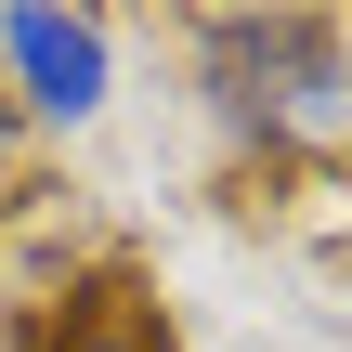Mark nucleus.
Instances as JSON below:
<instances>
[{"instance_id": "obj_2", "label": "nucleus", "mask_w": 352, "mask_h": 352, "mask_svg": "<svg viewBox=\"0 0 352 352\" xmlns=\"http://www.w3.org/2000/svg\"><path fill=\"white\" fill-rule=\"evenodd\" d=\"M13 183H26V131L0 118V209H13Z\"/></svg>"}, {"instance_id": "obj_1", "label": "nucleus", "mask_w": 352, "mask_h": 352, "mask_svg": "<svg viewBox=\"0 0 352 352\" xmlns=\"http://www.w3.org/2000/svg\"><path fill=\"white\" fill-rule=\"evenodd\" d=\"M118 104V26L78 13V0H13L0 13V118L39 144H78L91 118Z\"/></svg>"}]
</instances>
